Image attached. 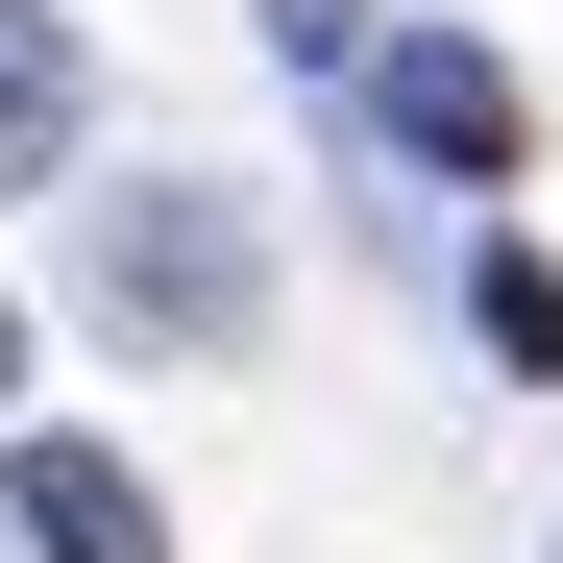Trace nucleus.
I'll return each instance as SVG.
<instances>
[{"label": "nucleus", "mask_w": 563, "mask_h": 563, "mask_svg": "<svg viewBox=\"0 0 563 563\" xmlns=\"http://www.w3.org/2000/svg\"><path fill=\"white\" fill-rule=\"evenodd\" d=\"M367 99H393V147H441V172H515V74L490 49H393Z\"/></svg>", "instance_id": "f03ea898"}, {"label": "nucleus", "mask_w": 563, "mask_h": 563, "mask_svg": "<svg viewBox=\"0 0 563 563\" xmlns=\"http://www.w3.org/2000/svg\"><path fill=\"white\" fill-rule=\"evenodd\" d=\"M49 147H74V25L0 0V172H49Z\"/></svg>", "instance_id": "7ed1b4c3"}, {"label": "nucleus", "mask_w": 563, "mask_h": 563, "mask_svg": "<svg viewBox=\"0 0 563 563\" xmlns=\"http://www.w3.org/2000/svg\"><path fill=\"white\" fill-rule=\"evenodd\" d=\"M490 343H515V367H563V245H490Z\"/></svg>", "instance_id": "39448f33"}, {"label": "nucleus", "mask_w": 563, "mask_h": 563, "mask_svg": "<svg viewBox=\"0 0 563 563\" xmlns=\"http://www.w3.org/2000/svg\"><path fill=\"white\" fill-rule=\"evenodd\" d=\"M123 295H147V319H245V245H221V221H123Z\"/></svg>", "instance_id": "20e7f679"}, {"label": "nucleus", "mask_w": 563, "mask_h": 563, "mask_svg": "<svg viewBox=\"0 0 563 563\" xmlns=\"http://www.w3.org/2000/svg\"><path fill=\"white\" fill-rule=\"evenodd\" d=\"M0 515H25L49 563H172V515H147V465H99V441H0Z\"/></svg>", "instance_id": "f257e3e1"}]
</instances>
